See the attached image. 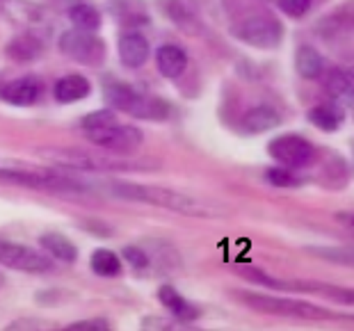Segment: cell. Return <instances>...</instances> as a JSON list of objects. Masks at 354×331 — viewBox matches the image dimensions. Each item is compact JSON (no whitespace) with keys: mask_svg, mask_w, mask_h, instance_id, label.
<instances>
[{"mask_svg":"<svg viewBox=\"0 0 354 331\" xmlns=\"http://www.w3.org/2000/svg\"><path fill=\"white\" fill-rule=\"evenodd\" d=\"M110 124H117V112L112 108L94 110V112H89V115H85L80 119L82 131H94V128H103V126H110Z\"/></svg>","mask_w":354,"mask_h":331,"instance_id":"28","label":"cell"},{"mask_svg":"<svg viewBox=\"0 0 354 331\" xmlns=\"http://www.w3.org/2000/svg\"><path fill=\"white\" fill-rule=\"evenodd\" d=\"M117 53L126 69H142L151 57V46H149L145 35L124 32L117 41Z\"/></svg>","mask_w":354,"mask_h":331,"instance_id":"12","label":"cell"},{"mask_svg":"<svg viewBox=\"0 0 354 331\" xmlns=\"http://www.w3.org/2000/svg\"><path fill=\"white\" fill-rule=\"evenodd\" d=\"M308 122L322 133H336L345 124V108L338 105L336 101L320 103L308 112Z\"/></svg>","mask_w":354,"mask_h":331,"instance_id":"19","label":"cell"},{"mask_svg":"<svg viewBox=\"0 0 354 331\" xmlns=\"http://www.w3.org/2000/svg\"><path fill=\"white\" fill-rule=\"evenodd\" d=\"M0 180L12 185L24 187H41V190H55V192H82L85 185L80 180H73L69 176H59L53 169H32L26 164L14 162H0Z\"/></svg>","mask_w":354,"mask_h":331,"instance_id":"4","label":"cell"},{"mask_svg":"<svg viewBox=\"0 0 354 331\" xmlns=\"http://www.w3.org/2000/svg\"><path fill=\"white\" fill-rule=\"evenodd\" d=\"M89 267L96 276L101 279H115V276L122 274V258L112 252V249H94L92 258H89Z\"/></svg>","mask_w":354,"mask_h":331,"instance_id":"23","label":"cell"},{"mask_svg":"<svg viewBox=\"0 0 354 331\" xmlns=\"http://www.w3.org/2000/svg\"><path fill=\"white\" fill-rule=\"evenodd\" d=\"M5 285V276H3V272H0V288Z\"/></svg>","mask_w":354,"mask_h":331,"instance_id":"32","label":"cell"},{"mask_svg":"<svg viewBox=\"0 0 354 331\" xmlns=\"http://www.w3.org/2000/svg\"><path fill=\"white\" fill-rule=\"evenodd\" d=\"M85 138L94 146L105 149V151L117 155H133L145 144V133L138 126L124 124H110L103 128H94V131H85Z\"/></svg>","mask_w":354,"mask_h":331,"instance_id":"6","label":"cell"},{"mask_svg":"<svg viewBox=\"0 0 354 331\" xmlns=\"http://www.w3.org/2000/svg\"><path fill=\"white\" fill-rule=\"evenodd\" d=\"M69 21L73 23V28L87 30V32H96L103 23L101 12L87 3H73L69 7Z\"/></svg>","mask_w":354,"mask_h":331,"instance_id":"25","label":"cell"},{"mask_svg":"<svg viewBox=\"0 0 354 331\" xmlns=\"http://www.w3.org/2000/svg\"><path fill=\"white\" fill-rule=\"evenodd\" d=\"M236 299L250 306L252 311L268 313V315H279V318H295V320H336L338 315L329 311L325 306L302 302V299H288V297H272L266 292H236Z\"/></svg>","mask_w":354,"mask_h":331,"instance_id":"3","label":"cell"},{"mask_svg":"<svg viewBox=\"0 0 354 331\" xmlns=\"http://www.w3.org/2000/svg\"><path fill=\"white\" fill-rule=\"evenodd\" d=\"M0 265L28 274H46L53 269V261L28 245L0 240Z\"/></svg>","mask_w":354,"mask_h":331,"instance_id":"10","label":"cell"},{"mask_svg":"<svg viewBox=\"0 0 354 331\" xmlns=\"http://www.w3.org/2000/svg\"><path fill=\"white\" fill-rule=\"evenodd\" d=\"M92 94V82L80 73H69V76L59 78L53 87V96H55L57 103L69 105V103H78L82 99Z\"/></svg>","mask_w":354,"mask_h":331,"instance_id":"16","label":"cell"},{"mask_svg":"<svg viewBox=\"0 0 354 331\" xmlns=\"http://www.w3.org/2000/svg\"><path fill=\"white\" fill-rule=\"evenodd\" d=\"M279 10H281L286 17L290 19H302L308 14V10H311L313 0H277Z\"/></svg>","mask_w":354,"mask_h":331,"instance_id":"29","label":"cell"},{"mask_svg":"<svg viewBox=\"0 0 354 331\" xmlns=\"http://www.w3.org/2000/svg\"><path fill=\"white\" fill-rule=\"evenodd\" d=\"M110 192L115 194L117 199L167 208V210H174V213H183L190 217H213L215 215V210L203 204V201L187 197L183 192L167 190V187L140 185V183H115L110 187Z\"/></svg>","mask_w":354,"mask_h":331,"instance_id":"1","label":"cell"},{"mask_svg":"<svg viewBox=\"0 0 354 331\" xmlns=\"http://www.w3.org/2000/svg\"><path fill=\"white\" fill-rule=\"evenodd\" d=\"M158 302L162 304L165 311H169L180 322H194V320H199V315H201V308H197L192 302H187V299L180 295L176 288H171V285H160V288H158Z\"/></svg>","mask_w":354,"mask_h":331,"instance_id":"14","label":"cell"},{"mask_svg":"<svg viewBox=\"0 0 354 331\" xmlns=\"http://www.w3.org/2000/svg\"><path fill=\"white\" fill-rule=\"evenodd\" d=\"M37 155L44 158L50 164H57V167H71V169H80V171H108V169H149L151 164H115L108 162L103 158L89 155L85 151H73V149H39Z\"/></svg>","mask_w":354,"mask_h":331,"instance_id":"8","label":"cell"},{"mask_svg":"<svg viewBox=\"0 0 354 331\" xmlns=\"http://www.w3.org/2000/svg\"><path fill=\"white\" fill-rule=\"evenodd\" d=\"M44 53V41L37 35H17L14 39L7 41L5 46V55L12 59V62L19 64H28L39 59Z\"/></svg>","mask_w":354,"mask_h":331,"instance_id":"18","label":"cell"},{"mask_svg":"<svg viewBox=\"0 0 354 331\" xmlns=\"http://www.w3.org/2000/svg\"><path fill=\"white\" fill-rule=\"evenodd\" d=\"M156 66L162 78L176 80L187 69V53L176 44H165L156 50Z\"/></svg>","mask_w":354,"mask_h":331,"instance_id":"15","label":"cell"},{"mask_svg":"<svg viewBox=\"0 0 354 331\" xmlns=\"http://www.w3.org/2000/svg\"><path fill=\"white\" fill-rule=\"evenodd\" d=\"M266 180L274 187H297L302 185V178L295 174V169L288 167H270L266 171Z\"/></svg>","mask_w":354,"mask_h":331,"instance_id":"27","label":"cell"},{"mask_svg":"<svg viewBox=\"0 0 354 331\" xmlns=\"http://www.w3.org/2000/svg\"><path fill=\"white\" fill-rule=\"evenodd\" d=\"M44 92H46V87H44L41 78L21 76L0 87V99L10 105H17V108H30L44 99Z\"/></svg>","mask_w":354,"mask_h":331,"instance_id":"11","label":"cell"},{"mask_svg":"<svg viewBox=\"0 0 354 331\" xmlns=\"http://www.w3.org/2000/svg\"><path fill=\"white\" fill-rule=\"evenodd\" d=\"M167 14L183 32L192 37H197L201 32V21H199L197 7H194L192 0H169Z\"/></svg>","mask_w":354,"mask_h":331,"instance_id":"20","label":"cell"},{"mask_svg":"<svg viewBox=\"0 0 354 331\" xmlns=\"http://www.w3.org/2000/svg\"><path fill=\"white\" fill-rule=\"evenodd\" d=\"M57 46L69 59H73V62H78V64H85V66H101L105 59V53H108L105 41L99 35L87 32V30H78V28L62 32Z\"/></svg>","mask_w":354,"mask_h":331,"instance_id":"7","label":"cell"},{"mask_svg":"<svg viewBox=\"0 0 354 331\" xmlns=\"http://www.w3.org/2000/svg\"><path fill=\"white\" fill-rule=\"evenodd\" d=\"M105 101L112 110L128 112L135 119H147V122H165L171 115V105L156 96L140 94L133 85L117 78H105Z\"/></svg>","mask_w":354,"mask_h":331,"instance_id":"2","label":"cell"},{"mask_svg":"<svg viewBox=\"0 0 354 331\" xmlns=\"http://www.w3.org/2000/svg\"><path fill=\"white\" fill-rule=\"evenodd\" d=\"M306 252L315 256V258L341 263V265H352V252L343 249V247H306Z\"/></svg>","mask_w":354,"mask_h":331,"instance_id":"26","label":"cell"},{"mask_svg":"<svg viewBox=\"0 0 354 331\" xmlns=\"http://www.w3.org/2000/svg\"><path fill=\"white\" fill-rule=\"evenodd\" d=\"M295 71L304 80H320L322 71H325V59L313 46L304 44L295 50Z\"/></svg>","mask_w":354,"mask_h":331,"instance_id":"21","label":"cell"},{"mask_svg":"<svg viewBox=\"0 0 354 331\" xmlns=\"http://www.w3.org/2000/svg\"><path fill=\"white\" fill-rule=\"evenodd\" d=\"M268 153L274 158V160L281 164V167L288 169H302L308 167L313 162L315 149L302 135H279L268 144Z\"/></svg>","mask_w":354,"mask_h":331,"instance_id":"9","label":"cell"},{"mask_svg":"<svg viewBox=\"0 0 354 331\" xmlns=\"http://www.w3.org/2000/svg\"><path fill=\"white\" fill-rule=\"evenodd\" d=\"M281 126V115L268 103H261V105H254L243 115L240 119V131L247 133V135H261V133H268L272 128Z\"/></svg>","mask_w":354,"mask_h":331,"instance_id":"13","label":"cell"},{"mask_svg":"<svg viewBox=\"0 0 354 331\" xmlns=\"http://www.w3.org/2000/svg\"><path fill=\"white\" fill-rule=\"evenodd\" d=\"M281 290H295V292H311V295H325L336 299L345 306L354 304V295L350 288H341V285L320 283V281H281Z\"/></svg>","mask_w":354,"mask_h":331,"instance_id":"17","label":"cell"},{"mask_svg":"<svg viewBox=\"0 0 354 331\" xmlns=\"http://www.w3.org/2000/svg\"><path fill=\"white\" fill-rule=\"evenodd\" d=\"M283 26L272 14H252L233 28V37L259 50H274L283 41Z\"/></svg>","mask_w":354,"mask_h":331,"instance_id":"5","label":"cell"},{"mask_svg":"<svg viewBox=\"0 0 354 331\" xmlns=\"http://www.w3.org/2000/svg\"><path fill=\"white\" fill-rule=\"evenodd\" d=\"M66 331H108L110 322L105 318H92V320H78L71 322L69 327H64Z\"/></svg>","mask_w":354,"mask_h":331,"instance_id":"31","label":"cell"},{"mask_svg":"<svg viewBox=\"0 0 354 331\" xmlns=\"http://www.w3.org/2000/svg\"><path fill=\"white\" fill-rule=\"evenodd\" d=\"M39 245L46 249L55 261L62 263H76L78 261V249L69 238L62 233H44L39 238Z\"/></svg>","mask_w":354,"mask_h":331,"instance_id":"22","label":"cell"},{"mask_svg":"<svg viewBox=\"0 0 354 331\" xmlns=\"http://www.w3.org/2000/svg\"><path fill=\"white\" fill-rule=\"evenodd\" d=\"M320 78H325L322 85H325V92L331 99L341 101L352 96V76L345 69H327V71H322Z\"/></svg>","mask_w":354,"mask_h":331,"instance_id":"24","label":"cell"},{"mask_svg":"<svg viewBox=\"0 0 354 331\" xmlns=\"http://www.w3.org/2000/svg\"><path fill=\"white\" fill-rule=\"evenodd\" d=\"M124 261L131 265L133 269H147L151 258H149V254L145 249H140V247H124Z\"/></svg>","mask_w":354,"mask_h":331,"instance_id":"30","label":"cell"}]
</instances>
